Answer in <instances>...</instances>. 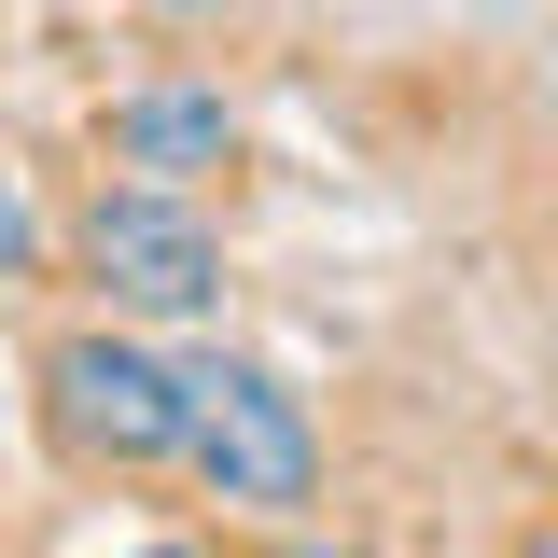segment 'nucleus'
Returning <instances> with one entry per match:
<instances>
[{
  "label": "nucleus",
  "instance_id": "f257e3e1",
  "mask_svg": "<svg viewBox=\"0 0 558 558\" xmlns=\"http://www.w3.org/2000/svg\"><path fill=\"white\" fill-rule=\"evenodd\" d=\"M182 461H196L223 502H252V517H293V502L322 488V418L293 405L266 363L209 349V363H182Z\"/></svg>",
  "mask_w": 558,
  "mask_h": 558
},
{
  "label": "nucleus",
  "instance_id": "f03ea898",
  "mask_svg": "<svg viewBox=\"0 0 558 558\" xmlns=\"http://www.w3.org/2000/svg\"><path fill=\"white\" fill-rule=\"evenodd\" d=\"M70 252H84V279H98L112 307H140V322H196L209 293H223V238L196 223L182 182H98L84 223H70Z\"/></svg>",
  "mask_w": 558,
  "mask_h": 558
},
{
  "label": "nucleus",
  "instance_id": "7ed1b4c3",
  "mask_svg": "<svg viewBox=\"0 0 558 558\" xmlns=\"http://www.w3.org/2000/svg\"><path fill=\"white\" fill-rule=\"evenodd\" d=\"M43 391L84 461H182V363H154L140 336H70Z\"/></svg>",
  "mask_w": 558,
  "mask_h": 558
},
{
  "label": "nucleus",
  "instance_id": "20e7f679",
  "mask_svg": "<svg viewBox=\"0 0 558 558\" xmlns=\"http://www.w3.org/2000/svg\"><path fill=\"white\" fill-rule=\"evenodd\" d=\"M223 154H238V112L209 84H140V98H112V168H140V182H196Z\"/></svg>",
  "mask_w": 558,
  "mask_h": 558
},
{
  "label": "nucleus",
  "instance_id": "39448f33",
  "mask_svg": "<svg viewBox=\"0 0 558 558\" xmlns=\"http://www.w3.org/2000/svg\"><path fill=\"white\" fill-rule=\"evenodd\" d=\"M28 252H43V223H28V196H14V168H0V279H28Z\"/></svg>",
  "mask_w": 558,
  "mask_h": 558
},
{
  "label": "nucleus",
  "instance_id": "423d86ee",
  "mask_svg": "<svg viewBox=\"0 0 558 558\" xmlns=\"http://www.w3.org/2000/svg\"><path fill=\"white\" fill-rule=\"evenodd\" d=\"M154 14H182V28H209V14H252V0H154Z\"/></svg>",
  "mask_w": 558,
  "mask_h": 558
},
{
  "label": "nucleus",
  "instance_id": "0eeeda50",
  "mask_svg": "<svg viewBox=\"0 0 558 558\" xmlns=\"http://www.w3.org/2000/svg\"><path fill=\"white\" fill-rule=\"evenodd\" d=\"M279 558H363V545H279Z\"/></svg>",
  "mask_w": 558,
  "mask_h": 558
},
{
  "label": "nucleus",
  "instance_id": "6e6552de",
  "mask_svg": "<svg viewBox=\"0 0 558 558\" xmlns=\"http://www.w3.org/2000/svg\"><path fill=\"white\" fill-rule=\"evenodd\" d=\"M126 558H196V545H126Z\"/></svg>",
  "mask_w": 558,
  "mask_h": 558
},
{
  "label": "nucleus",
  "instance_id": "1a4fd4ad",
  "mask_svg": "<svg viewBox=\"0 0 558 558\" xmlns=\"http://www.w3.org/2000/svg\"><path fill=\"white\" fill-rule=\"evenodd\" d=\"M517 558H558V531H545V545H517Z\"/></svg>",
  "mask_w": 558,
  "mask_h": 558
}]
</instances>
